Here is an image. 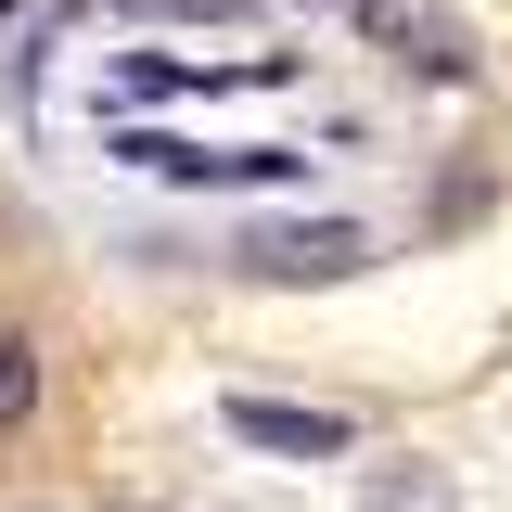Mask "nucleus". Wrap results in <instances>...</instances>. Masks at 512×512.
Instances as JSON below:
<instances>
[{"instance_id":"nucleus-2","label":"nucleus","mask_w":512,"mask_h":512,"mask_svg":"<svg viewBox=\"0 0 512 512\" xmlns=\"http://www.w3.org/2000/svg\"><path fill=\"white\" fill-rule=\"evenodd\" d=\"M231 436L282 448V461H346V410H295V397H231Z\"/></svg>"},{"instance_id":"nucleus-1","label":"nucleus","mask_w":512,"mask_h":512,"mask_svg":"<svg viewBox=\"0 0 512 512\" xmlns=\"http://www.w3.org/2000/svg\"><path fill=\"white\" fill-rule=\"evenodd\" d=\"M359 256H372V244H359L346 218H320V231H256L244 269H256V282H346Z\"/></svg>"},{"instance_id":"nucleus-3","label":"nucleus","mask_w":512,"mask_h":512,"mask_svg":"<svg viewBox=\"0 0 512 512\" xmlns=\"http://www.w3.org/2000/svg\"><path fill=\"white\" fill-rule=\"evenodd\" d=\"M26 410H39V346H26V333L0 320V436H13Z\"/></svg>"},{"instance_id":"nucleus-4","label":"nucleus","mask_w":512,"mask_h":512,"mask_svg":"<svg viewBox=\"0 0 512 512\" xmlns=\"http://www.w3.org/2000/svg\"><path fill=\"white\" fill-rule=\"evenodd\" d=\"M0 13H13V0H0Z\"/></svg>"}]
</instances>
